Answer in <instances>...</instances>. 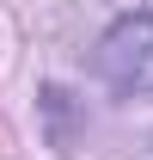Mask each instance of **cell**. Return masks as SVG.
Returning a JSON list of instances; mask_svg holds the SVG:
<instances>
[{"instance_id":"1","label":"cell","mask_w":153,"mask_h":160,"mask_svg":"<svg viewBox=\"0 0 153 160\" xmlns=\"http://www.w3.org/2000/svg\"><path fill=\"white\" fill-rule=\"evenodd\" d=\"M98 74L110 80L123 99L153 92V6L116 19L110 31H104V43H98Z\"/></svg>"}]
</instances>
